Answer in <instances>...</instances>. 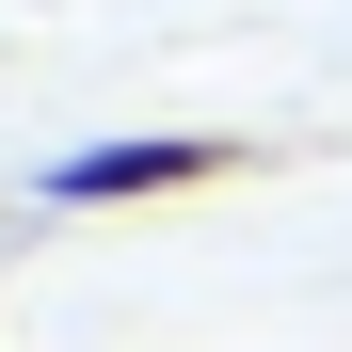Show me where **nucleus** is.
<instances>
[{
    "mask_svg": "<svg viewBox=\"0 0 352 352\" xmlns=\"http://www.w3.org/2000/svg\"><path fill=\"white\" fill-rule=\"evenodd\" d=\"M272 144L241 129H96L32 176V208H176V192H224V176H256Z\"/></svg>",
    "mask_w": 352,
    "mask_h": 352,
    "instance_id": "obj_1",
    "label": "nucleus"
}]
</instances>
